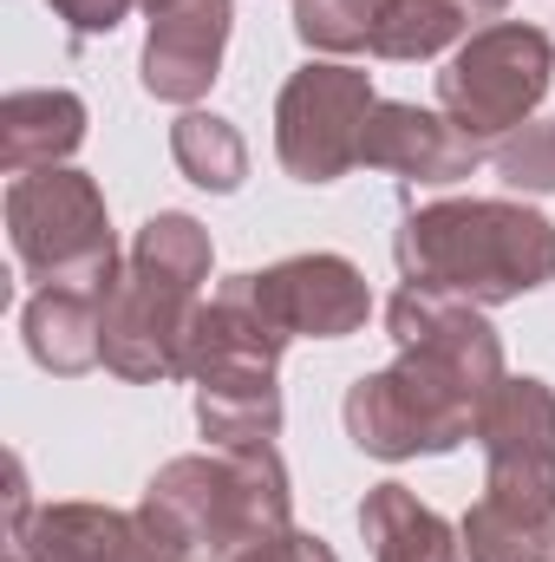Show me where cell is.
Segmentation results:
<instances>
[{
    "mask_svg": "<svg viewBox=\"0 0 555 562\" xmlns=\"http://www.w3.org/2000/svg\"><path fill=\"white\" fill-rule=\"evenodd\" d=\"M386 327L399 360L347 386V406H340L347 438L380 464L444 458L464 438H477L490 393L510 380L503 340L484 321V307L406 281L386 307Z\"/></svg>",
    "mask_w": 555,
    "mask_h": 562,
    "instance_id": "1",
    "label": "cell"
},
{
    "mask_svg": "<svg viewBox=\"0 0 555 562\" xmlns=\"http://www.w3.org/2000/svg\"><path fill=\"white\" fill-rule=\"evenodd\" d=\"M393 262L412 288L457 294L471 307H503L555 281V223L510 196H451L399 223Z\"/></svg>",
    "mask_w": 555,
    "mask_h": 562,
    "instance_id": "2",
    "label": "cell"
},
{
    "mask_svg": "<svg viewBox=\"0 0 555 562\" xmlns=\"http://www.w3.org/2000/svg\"><path fill=\"white\" fill-rule=\"evenodd\" d=\"M216 269V243L196 216L157 210L138 229L118 281L105 288V367L132 386L190 380V334L203 314V288Z\"/></svg>",
    "mask_w": 555,
    "mask_h": 562,
    "instance_id": "3",
    "label": "cell"
},
{
    "mask_svg": "<svg viewBox=\"0 0 555 562\" xmlns=\"http://www.w3.org/2000/svg\"><path fill=\"white\" fill-rule=\"evenodd\" d=\"M484 497L464 510V562H555V386L503 380L477 419Z\"/></svg>",
    "mask_w": 555,
    "mask_h": 562,
    "instance_id": "4",
    "label": "cell"
},
{
    "mask_svg": "<svg viewBox=\"0 0 555 562\" xmlns=\"http://www.w3.org/2000/svg\"><path fill=\"white\" fill-rule=\"evenodd\" d=\"M138 524L163 562H236L249 543L294 524V491L275 445L256 451H190L144 484Z\"/></svg>",
    "mask_w": 555,
    "mask_h": 562,
    "instance_id": "5",
    "label": "cell"
},
{
    "mask_svg": "<svg viewBox=\"0 0 555 562\" xmlns=\"http://www.w3.org/2000/svg\"><path fill=\"white\" fill-rule=\"evenodd\" d=\"M7 236L26 281L39 288H92L105 294L118 281V236H112V210L99 177L53 164V170H26L7 183Z\"/></svg>",
    "mask_w": 555,
    "mask_h": 562,
    "instance_id": "6",
    "label": "cell"
},
{
    "mask_svg": "<svg viewBox=\"0 0 555 562\" xmlns=\"http://www.w3.org/2000/svg\"><path fill=\"white\" fill-rule=\"evenodd\" d=\"M555 86V40L530 20L477 26L438 72V112L477 144L523 132Z\"/></svg>",
    "mask_w": 555,
    "mask_h": 562,
    "instance_id": "7",
    "label": "cell"
},
{
    "mask_svg": "<svg viewBox=\"0 0 555 562\" xmlns=\"http://www.w3.org/2000/svg\"><path fill=\"white\" fill-rule=\"evenodd\" d=\"M380 92L347 59H307L275 99V157L294 183H340L360 164V138Z\"/></svg>",
    "mask_w": 555,
    "mask_h": 562,
    "instance_id": "8",
    "label": "cell"
},
{
    "mask_svg": "<svg viewBox=\"0 0 555 562\" xmlns=\"http://www.w3.org/2000/svg\"><path fill=\"white\" fill-rule=\"evenodd\" d=\"M242 281H249L256 307L275 321L287 340H347V334H360L366 314H373L366 276H360L347 256H327V249L287 256L275 269H249Z\"/></svg>",
    "mask_w": 555,
    "mask_h": 562,
    "instance_id": "9",
    "label": "cell"
},
{
    "mask_svg": "<svg viewBox=\"0 0 555 562\" xmlns=\"http://www.w3.org/2000/svg\"><path fill=\"white\" fill-rule=\"evenodd\" d=\"M236 7L229 0H157L150 33H144L138 79L150 99L196 112V99L223 79V46H229Z\"/></svg>",
    "mask_w": 555,
    "mask_h": 562,
    "instance_id": "10",
    "label": "cell"
},
{
    "mask_svg": "<svg viewBox=\"0 0 555 562\" xmlns=\"http://www.w3.org/2000/svg\"><path fill=\"white\" fill-rule=\"evenodd\" d=\"M360 164L386 170V177H406V183L451 190V183L477 177L484 144L464 138L444 112H424L412 99H380L373 119H366V138H360Z\"/></svg>",
    "mask_w": 555,
    "mask_h": 562,
    "instance_id": "11",
    "label": "cell"
},
{
    "mask_svg": "<svg viewBox=\"0 0 555 562\" xmlns=\"http://www.w3.org/2000/svg\"><path fill=\"white\" fill-rule=\"evenodd\" d=\"M7 562H163L138 524V510L112 504H46L26 524H13Z\"/></svg>",
    "mask_w": 555,
    "mask_h": 562,
    "instance_id": "12",
    "label": "cell"
},
{
    "mask_svg": "<svg viewBox=\"0 0 555 562\" xmlns=\"http://www.w3.org/2000/svg\"><path fill=\"white\" fill-rule=\"evenodd\" d=\"M86 99L66 86H33V92H7L0 99V170L26 177V170H53L86 144Z\"/></svg>",
    "mask_w": 555,
    "mask_h": 562,
    "instance_id": "13",
    "label": "cell"
},
{
    "mask_svg": "<svg viewBox=\"0 0 555 562\" xmlns=\"http://www.w3.org/2000/svg\"><path fill=\"white\" fill-rule=\"evenodd\" d=\"M20 334H26V353L59 373V380H79L92 367H105V294L92 288H39L20 314Z\"/></svg>",
    "mask_w": 555,
    "mask_h": 562,
    "instance_id": "14",
    "label": "cell"
},
{
    "mask_svg": "<svg viewBox=\"0 0 555 562\" xmlns=\"http://www.w3.org/2000/svg\"><path fill=\"white\" fill-rule=\"evenodd\" d=\"M360 537H366L373 562H464L457 530L431 504H418V491H406V484H373L366 491Z\"/></svg>",
    "mask_w": 555,
    "mask_h": 562,
    "instance_id": "15",
    "label": "cell"
},
{
    "mask_svg": "<svg viewBox=\"0 0 555 562\" xmlns=\"http://www.w3.org/2000/svg\"><path fill=\"white\" fill-rule=\"evenodd\" d=\"M196 425L223 451H256L281 438V386L275 373H216L196 380Z\"/></svg>",
    "mask_w": 555,
    "mask_h": 562,
    "instance_id": "16",
    "label": "cell"
},
{
    "mask_svg": "<svg viewBox=\"0 0 555 562\" xmlns=\"http://www.w3.org/2000/svg\"><path fill=\"white\" fill-rule=\"evenodd\" d=\"M170 157H177V170H183L196 190H209V196H229V190H242V177H249V144H242V132H236L229 119H216V112H183V119L170 125Z\"/></svg>",
    "mask_w": 555,
    "mask_h": 562,
    "instance_id": "17",
    "label": "cell"
},
{
    "mask_svg": "<svg viewBox=\"0 0 555 562\" xmlns=\"http://www.w3.org/2000/svg\"><path fill=\"white\" fill-rule=\"evenodd\" d=\"M393 7L399 0H294V33H301V46L333 53V59L373 53V33Z\"/></svg>",
    "mask_w": 555,
    "mask_h": 562,
    "instance_id": "18",
    "label": "cell"
},
{
    "mask_svg": "<svg viewBox=\"0 0 555 562\" xmlns=\"http://www.w3.org/2000/svg\"><path fill=\"white\" fill-rule=\"evenodd\" d=\"M457 40H471V26L444 0H399L373 33V59H438Z\"/></svg>",
    "mask_w": 555,
    "mask_h": 562,
    "instance_id": "19",
    "label": "cell"
},
{
    "mask_svg": "<svg viewBox=\"0 0 555 562\" xmlns=\"http://www.w3.org/2000/svg\"><path fill=\"white\" fill-rule=\"evenodd\" d=\"M490 164H497V177L510 183V190H523V196H555V119L550 125H523V132H510V138L490 150Z\"/></svg>",
    "mask_w": 555,
    "mask_h": 562,
    "instance_id": "20",
    "label": "cell"
},
{
    "mask_svg": "<svg viewBox=\"0 0 555 562\" xmlns=\"http://www.w3.org/2000/svg\"><path fill=\"white\" fill-rule=\"evenodd\" d=\"M236 562H340V557H333V550H327L314 530H294V524H287V530H275V537L249 543Z\"/></svg>",
    "mask_w": 555,
    "mask_h": 562,
    "instance_id": "21",
    "label": "cell"
},
{
    "mask_svg": "<svg viewBox=\"0 0 555 562\" xmlns=\"http://www.w3.org/2000/svg\"><path fill=\"white\" fill-rule=\"evenodd\" d=\"M444 7H451L464 26H477V20H503V13H510V0H444Z\"/></svg>",
    "mask_w": 555,
    "mask_h": 562,
    "instance_id": "22",
    "label": "cell"
},
{
    "mask_svg": "<svg viewBox=\"0 0 555 562\" xmlns=\"http://www.w3.org/2000/svg\"><path fill=\"white\" fill-rule=\"evenodd\" d=\"M132 7H144V13H150V7H157V0H132Z\"/></svg>",
    "mask_w": 555,
    "mask_h": 562,
    "instance_id": "23",
    "label": "cell"
}]
</instances>
